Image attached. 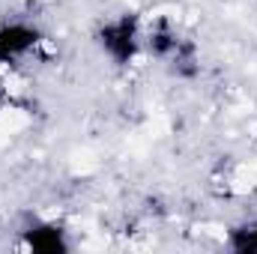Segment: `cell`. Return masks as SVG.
<instances>
[{
    "label": "cell",
    "mask_w": 257,
    "mask_h": 254,
    "mask_svg": "<svg viewBox=\"0 0 257 254\" xmlns=\"http://www.w3.org/2000/svg\"><path fill=\"white\" fill-rule=\"evenodd\" d=\"M30 117L21 108H0V135H18L21 129H27Z\"/></svg>",
    "instance_id": "6da1fadb"
},
{
    "label": "cell",
    "mask_w": 257,
    "mask_h": 254,
    "mask_svg": "<svg viewBox=\"0 0 257 254\" xmlns=\"http://www.w3.org/2000/svg\"><path fill=\"white\" fill-rule=\"evenodd\" d=\"M69 165H72V171L75 174H81V177H87V174H93L96 168H99V159H96V153L93 150H75L72 153V159H69Z\"/></svg>",
    "instance_id": "7a4b0ae2"
}]
</instances>
